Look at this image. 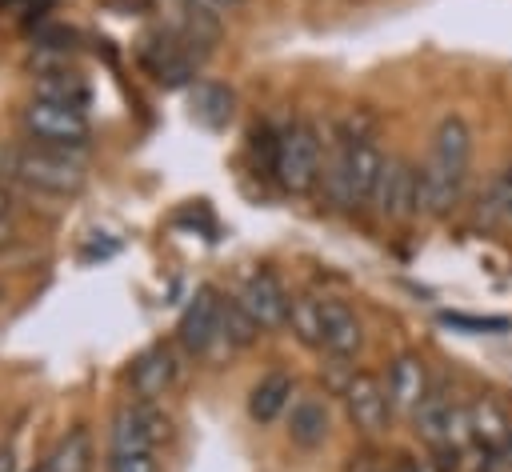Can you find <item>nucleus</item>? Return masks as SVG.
I'll use <instances>...</instances> for the list:
<instances>
[{
	"mask_svg": "<svg viewBox=\"0 0 512 472\" xmlns=\"http://www.w3.org/2000/svg\"><path fill=\"white\" fill-rule=\"evenodd\" d=\"M384 152L368 136H340L328 168H324V188L336 208H364L372 204L376 180L384 172Z\"/></svg>",
	"mask_w": 512,
	"mask_h": 472,
	"instance_id": "obj_1",
	"label": "nucleus"
},
{
	"mask_svg": "<svg viewBox=\"0 0 512 472\" xmlns=\"http://www.w3.org/2000/svg\"><path fill=\"white\" fill-rule=\"evenodd\" d=\"M0 168L8 180L24 184L28 192H44V196H68L84 184V172L68 152L40 148V144L0 148Z\"/></svg>",
	"mask_w": 512,
	"mask_h": 472,
	"instance_id": "obj_2",
	"label": "nucleus"
},
{
	"mask_svg": "<svg viewBox=\"0 0 512 472\" xmlns=\"http://www.w3.org/2000/svg\"><path fill=\"white\" fill-rule=\"evenodd\" d=\"M20 128L32 144L56 148V152H80L92 136V124H88L84 108L56 104V100H44V96H32L20 108Z\"/></svg>",
	"mask_w": 512,
	"mask_h": 472,
	"instance_id": "obj_3",
	"label": "nucleus"
},
{
	"mask_svg": "<svg viewBox=\"0 0 512 472\" xmlns=\"http://www.w3.org/2000/svg\"><path fill=\"white\" fill-rule=\"evenodd\" d=\"M272 176L280 180L284 192L292 196H308L320 184V136L312 124L296 120L276 136V152H272Z\"/></svg>",
	"mask_w": 512,
	"mask_h": 472,
	"instance_id": "obj_4",
	"label": "nucleus"
},
{
	"mask_svg": "<svg viewBox=\"0 0 512 472\" xmlns=\"http://www.w3.org/2000/svg\"><path fill=\"white\" fill-rule=\"evenodd\" d=\"M416 180H420V168L408 164L404 156H388L384 160V172L376 180V192H372V208L380 220H412L416 216Z\"/></svg>",
	"mask_w": 512,
	"mask_h": 472,
	"instance_id": "obj_5",
	"label": "nucleus"
},
{
	"mask_svg": "<svg viewBox=\"0 0 512 472\" xmlns=\"http://www.w3.org/2000/svg\"><path fill=\"white\" fill-rule=\"evenodd\" d=\"M412 420V432L428 444V448H448V444H468L472 432H468V408L444 400V396H432L408 416Z\"/></svg>",
	"mask_w": 512,
	"mask_h": 472,
	"instance_id": "obj_6",
	"label": "nucleus"
},
{
	"mask_svg": "<svg viewBox=\"0 0 512 472\" xmlns=\"http://www.w3.org/2000/svg\"><path fill=\"white\" fill-rule=\"evenodd\" d=\"M168 440V416L156 408V400H128L108 428V444L128 448H160Z\"/></svg>",
	"mask_w": 512,
	"mask_h": 472,
	"instance_id": "obj_7",
	"label": "nucleus"
},
{
	"mask_svg": "<svg viewBox=\"0 0 512 472\" xmlns=\"http://www.w3.org/2000/svg\"><path fill=\"white\" fill-rule=\"evenodd\" d=\"M340 396H344V412L356 424V432H364V436H380L384 432V424L392 416V404H388L384 384L372 372H352V380H348V388Z\"/></svg>",
	"mask_w": 512,
	"mask_h": 472,
	"instance_id": "obj_8",
	"label": "nucleus"
},
{
	"mask_svg": "<svg viewBox=\"0 0 512 472\" xmlns=\"http://www.w3.org/2000/svg\"><path fill=\"white\" fill-rule=\"evenodd\" d=\"M220 292L216 288H200L192 300H188V308L180 312V324H176V336H180V344L192 352V356H200V352H208L216 340H220Z\"/></svg>",
	"mask_w": 512,
	"mask_h": 472,
	"instance_id": "obj_9",
	"label": "nucleus"
},
{
	"mask_svg": "<svg viewBox=\"0 0 512 472\" xmlns=\"http://www.w3.org/2000/svg\"><path fill=\"white\" fill-rule=\"evenodd\" d=\"M464 180H468V172L428 160L420 168V180H416V216H432V220L448 216L464 196Z\"/></svg>",
	"mask_w": 512,
	"mask_h": 472,
	"instance_id": "obj_10",
	"label": "nucleus"
},
{
	"mask_svg": "<svg viewBox=\"0 0 512 472\" xmlns=\"http://www.w3.org/2000/svg\"><path fill=\"white\" fill-rule=\"evenodd\" d=\"M236 300H240V308H244L260 328H280V324H288L292 300H288V292L280 288V280H276L272 272H252V276L240 284Z\"/></svg>",
	"mask_w": 512,
	"mask_h": 472,
	"instance_id": "obj_11",
	"label": "nucleus"
},
{
	"mask_svg": "<svg viewBox=\"0 0 512 472\" xmlns=\"http://www.w3.org/2000/svg\"><path fill=\"white\" fill-rule=\"evenodd\" d=\"M384 392H388L392 412L412 416V412L428 400V368H424V360H420V356H412V352H400V356L388 364Z\"/></svg>",
	"mask_w": 512,
	"mask_h": 472,
	"instance_id": "obj_12",
	"label": "nucleus"
},
{
	"mask_svg": "<svg viewBox=\"0 0 512 472\" xmlns=\"http://www.w3.org/2000/svg\"><path fill=\"white\" fill-rule=\"evenodd\" d=\"M172 380H176V356L164 344L144 348L128 368V388L136 400H160L172 388Z\"/></svg>",
	"mask_w": 512,
	"mask_h": 472,
	"instance_id": "obj_13",
	"label": "nucleus"
},
{
	"mask_svg": "<svg viewBox=\"0 0 512 472\" xmlns=\"http://www.w3.org/2000/svg\"><path fill=\"white\" fill-rule=\"evenodd\" d=\"M320 316H324V352L336 356V360H348L364 344L360 316L344 300H336V296H324L320 300Z\"/></svg>",
	"mask_w": 512,
	"mask_h": 472,
	"instance_id": "obj_14",
	"label": "nucleus"
},
{
	"mask_svg": "<svg viewBox=\"0 0 512 472\" xmlns=\"http://www.w3.org/2000/svg\"><path fill=\"white\" fill-rule=\"evenodd\" d=\"M468 432L488 456H504L512 444V420L496 400H472L468 404Z\"/></svg>",
	"mask_w": 512,
	"mask_h": 472,
	"instance_id": "obj_15",
	"label": "nucleus"
},
{
	"mask_svg": "<svg viewBox=\"0 0 512 472\" xmlns=\"http://www.w3.org/2000/svg\"><path fill=\"white\" fill-rule=\"evenodd\" d=\"M328 428H332V416H328V404L316 400V396H300L288 404V440L296 448H320L328 440Z\"/></svg>",
	"mask_w": 512,
	"mask_h": 472,
	"instance_id": "obj_16",
	"label": "nucleus"
},
{
	"mask_svg": "<svg viewBox=\"0 0 512 472\" xmlns=\"http://www.w3.org/2000/svg\"><path fill=\"white\" fill-rule=\"evenodd\" d=\"M428 160H436L444 168L468 172V164H472V128H468L464 116H444L436 124V132H432V156Z\"/></svg>",
	"mask_w": 512,
	"mask_h": 472,
	"instance_id": "obj_17",
	"label": "nucleus"
},
{
	"mask_svg": "<svg viewBox=\"0 0 512 472\" xmlns=\"http://www.w3.org/2000/svg\"><path fill=\"white\" fill-rule=\"evenodd\" d=\"M288 404H292V376H284V372L260 376V380L252 384V392H248V416H252L256 424L280 420V416L288 412Z\"/></svg>",
	"mask_w": 512,
	"mask_h": 472,
	"instance_id": "obj_18",
	"label": "nucleus"
},
{
	"mask_svg": "<svg viewBox=\"0 0 512 472\" xmlns=\"http://www.w3.org/2000/svg\"><path fill=\"white\" fill-rule=\"evenodd\" d=\"M92 464H96V444H92V432L84 424L68 428L44 460L48 472H92Z\"/></svg>",
	"mask_w": 512,
	"mask_h": 472,
	"instance_id": "obj_19",
	"label": "nucleus"
},
{
	"mask_svg": "<svg viewBox=\"0 0 512 472\" xmlns=\"http://www.w3.org/2000/svg\"><path fill=\"white\" fill-rule=\"evenodd\" d=\"M236 112V96L232 88L216 84V80H204L192 88V116L204 124V128H224Z\"/></svg>",
	"mask_w": 512,
	"mask_h": 472,
	"instance_id": "obj_20",
	"label": "nucleus"
},
{
	"mask_svg": "<svg viewBox=\"0 0 512 472\" xmlns=\"http://www.w3.org/2000/svg\"><path fill=\"white\" fill-rule=\"evenodd\" d=\"M480 224L488 228H512V172H496L480 196V208H476Z\"/></svg>",
	"mask_w": 512,
	"mask_h": 472,
	"instance_id": "obj_21",
	"label": "nucleus"
},
{
	"mask_svg": "<svg viewBox=\"0 0 512 472\" xmlns=\"http://www.w3.org/2000/svg\"><path fill=\"white\" fill-rule=\"evenodd\" d=\"M288 324L300 344L324 348V316H320V296H296L288 308Z\"/></svg>",
	"mask_w": 512,
	"mask_h": 472,
	"instance_id": "obj_22",
	"label": "nucleus"
},
{
	"mask_svg": "<svg viewBox=\"0 0 512 472\" xmlns=\"http://www.w3.org/2000/svg\"><path fill=\"white\" fill-rule=\"evenodd\" d=\"M32 96H44V100H56V104H72V108H88L92 92L80 76H68V72H44L36 80V92Z\"/></svg>",
	"mask_w": 512,
	"mask_h": 472,
	"instance_id": "obj_23",
	"label": "nucleus"
},
{
	"mask_svg": "<svg viewBox=\"0 0 512 472\" xmlns=\"http://www.w3.org/2000/svg\"><path fill=\"white\" fill-rule=\"evenodd\" d=\"M260 332H264V328L240 308V300H224V304H220V340H224L228 348H248V344H256Z\"/></svg>",
	"mask_w": 512,
	"mask_h": 472,
	"instance_id": "obj_24",
	"label": "nucleus"
},
{
	"mask_svg": "<svg viewBox=\"0 0 512 472\" xmlns=\"http://www.w3.org/2000/svg\"><path fill=\"white\" fill-rule=\"evenodd\" d=\"M108 472H160L156 448H128V444H108Z\"/></svg>",
	"mask_w": 512,
	"mask_h": 472,
	"instance_id": "obj_25",
	"label": "nucleus"
},
{
	"mask_svg": "<svg viewBox=\"0 0 512 472\" xmlns=\"http://www.w3.org/2000/svg\"><path fill=\"white\" fill-rule=\"evenodd\" d=\"M240 0H188V12H204V16H220V12H232Z\"/></svg>",
	"mask_w": 512,
	"mask_h": 472,
	"instance_id": "obj_26",
	"label": "nucleus"
},
{
	"mask_svg": "<svg viewBox=\"0 0 512 472\" xmlns=\"http://www.w3.org/2000/svg\"><path fill=\"white\" fill-rule=\"evenodd\" d=\"M392 472H436V464L432 460H420V456H400L392 464Z\"/></svg>",
	"mask_w": 512,
	"mask_h": 472,
	"instance_id": "obj_27",
	"label": "nucleus"
},
{
	"mask_svg": "<svg viewBox=\"0 0 512 472\" xmlns=\"http://www.w3.org/2000/svg\"><path fill=\"white\" fill-rule=\"evenodd\" d=\"M448 324H464V328H504V320H476V316H448Z\"/></svg>",
	"mask_w": 512,
	"mask_h": 472,
	"instance_id": "obj_28",
	"label": "nucleus"
},
{
	"mask_svg": "<svg viewBox=\"0 0 512 472\" xmlns=\"http://www.w3.org/2000/svg\"><path fill=\"white\" fill-rule=\"evenodd\" d=\"M0 472H16V444L12 440L0 444Z\"/></svg>",
	"mask_w": 512,
	"mask_h": 472,
	"instance_id": "obj_29",
	"label": "nucleus"
},
{
	"mask_svg": "<svg viewBox=\"0 0 512 472\" xmlns=\"http://www.w3.org/2000/svg\"><path fill=\"white\" fill-rule=\"evenodd\" d=\"M12 204H16V200H12V192H8V184L0 180V220H8V216H12Z\"/></svg>",
	"mask_w": 512,
	"mask_h": 472,
	"instance_id": "obj_30",
	"label": "nucleus"
},
{
	"mask_svg": "<svg viewBox=\"0 0 512 472\" xmlns=\"http://www.w3.org/2000/svg\"><path fill=\"white\" fill-rule=\"evenodd\" d=\"M12 244V228H8V220H0V252Z\"/></svg>",
	"mask_w": 512,
	"mask_h": 472,
	"instance_id": "obj_31",
	"label": "nucleus"
},
{
	"mask_svg": "<svg viewBox=\"0 0 512 472\" xmlns=\"http://www.w3.org/2000/svg\"><path fill=\"white\" fill-rule=\"evenodd\" d=\"M32 472H48V468H44V464H40V468H32Z\"/></svg>",
	"mask_w": 512,
	"mask_h": 472,
	"instance_id": "obj_32",
	"label": "nucleus"
},
{
	"mask_svg": "<svg viewBox=\"0 0 512 472\" xmlns=\"http://www.w3.org/2000/svg\"><path fill=\"white\" fill-rule=\"evenodd\" d=\"M0 304H4V288H0Z\"/></svg>",
	"mask_w": 512,
	"mask_h": 472,
	"instance_id": "obj_33",
	"label": "nucleus"
},
{
	"mask_svg": "<svg viewBox=\"0 0 512 472\" xmlns=\"http://www.w3.org/2000/svg\"><path fill=\"white\" fill-rule=\"evenodd\" d=\"M508 172H512V164H508Z\"/></svg>",
	"mask_w": 512,
	"mask_h": 472,
	"instance_id": "obj_34",
	"label": "nucleus"
},
{
	"mask_svg": "<svg viewBox=\"0 0 512 472\" xmlns=\"http://www.w3.org/2000/svg\"><path fill=\"white\" fill-rule=\"evenodd\" d=\"M0 4H4V0H0Z\"/></svg>",
	"mask_w": 512,
	"mask_h": 472,
	"instance_id": "obj_35",
	"label": "nucleus"
}]
</instances>
